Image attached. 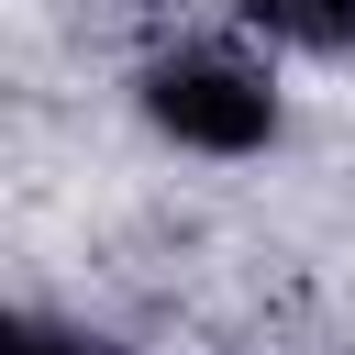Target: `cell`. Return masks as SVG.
I'll return each instance as SVG.
<instances>
[{
    "label": "cell",
    "mask_w": 355,
    "mask_h": 355,
    "mask_svg": "<svg viewBox=\"0 0 355 355\" xmlns=\"http://www.w3.org/2000/svg\"><path fill=\"white\" fill-rule=\"evenodd\" d=\"M144 111H155L178 144H200V155H255V144L277 133V89H266L244 55H211V44L166 55V67L144 78Z\"/></svg>",
    "instance_id": "cell-1"
},
{
    "label": "cell",
    "mask_w": 355,
    "mask_h": 355,
    "mask_svg": "<svg viewBox=\"0 0 355 355\" xmlns=\"http://www.w3.org/2000/svg\"><path fill=\"white\" fill-rule=\"evenodd\" d=\"M11 355H100V344H55V333H33V322H22V333H11Z\"/></svg>",
    "instance_id": "cell-3"
},
{
    "label": "cell",
    "mask_w": 355,
    "mask_h": 355,
    "mask_svg": "<svg viewBox=\"0 0 355 355\" xmlns=\"http://www.w3.org/2000/svg\"><path fill=\"white\" fill-rule=\"evenodd\" d=\"M244 22L300 44V55H344L355 44V0H244Z\"/></svg>",
    "instance_id": "cell-2"
}]
</instances>
